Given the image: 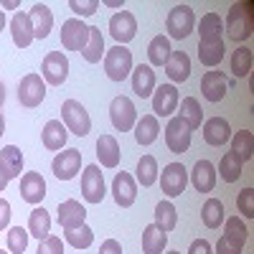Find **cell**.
<instances>
[{
	"label": "cell",
	"mask_w": 254,
	"mask_h": 254,
	"mask_svg": "<svg viewBox=\"0 0 254 254\" xmlns=\"http://www.w3.org/2000/svg\"><path fill=\"white\" fill-rule=\"evenodd\" d=\"M36 254H64V242L54 234H49L46 239H41L38 244V252Z\"/></svg>",
	"instance_id": "obj_47"
},
{
	"label": "cell",
	"mask_w": 254,
	"mask_h": 254,
	"mask_svg": "<svg viewBox=\"0 0 254 254\" xmlns=\"http://www.w3.org/2000/svg\"><path fill=\"white\" fill-rule=\"evenodd\" d=\"M104 54H107V49H104V36L97 26H89V38H87V46L81 49V56L87 64H99L104 59Z\"/></svg>",
	"instance_id": "obj_30"
},
{
	"label": "cell",
	"mask_w": 254,
	"mask_h": 254,
	"mask_svg": "<svg viewBox=\"0 0 254 254\" xmlns=\"http://www.w3.org/2000/svg\"><path fill=\"white\" fill-rule=\"evenodd\" d=\"M112 198L120 208H130L137 198V181L130 173H117L112 181Z\"/></svg>",
	"instance_id": "obj_14"
},
{
	"label": "cell",
	"mask_w": 254,
	"mask_h": 254,
	"mask_svg": "<svg viewBox=\"0 0 254 254\" xmlns=\"http://www.w3.org/2000/svg\"><path fill=\"white\" fill-rule=\"evenodd\" d=\"M135 173H137L135 181H137L142 188H150V186L158 181V173H160V171H158V160H155L153 155H142V158L137 160V171H135Z\"/></svg>",
	"instance_id": "obj_38"
},
{
	"label": "cell",
	"mask_w": 254,
	"mask_h": 254,
	"mask_svg": "<svg viewBox=\"0 0 254 254\" xmlns=\"http://www.w3.org/2000/svg\"><path fill=\"white\" fill-rule=\"evenodd\" d=\"M178 117L188 125V130L193 132L203 125V112H201V104L196 97H183V102H178Z\"/></svg>",
	"instance_id": "obj_28"
},
{
	"label": "cell",
	"mask_w": 254,
	"mask_h": 254,
	"mask_svg": "<svg viewBox=\"0 0 254 254\" xmlns=\"http://www.w3.org/2000/svg\"><path fill=\"white\" fill-rule=\"evenodd\" d=\"M28 18H31V26H33V38L44 41L51 28H54V13L46 3H33V8L28 10Z\"/></svg>",
	"instance_id": "obj_19"
},
{
	"label": "cell",
	"mask_w": 254,
	"mask_h": 254,
	"mask_svg": "<svg viewBox=\"0 0 254 254\" xmlns=\"http://www.w3.org/2000/svg\"><path fill=\"white\" fill-rule=\"evenodd\" d=\"M224 54H226V46L224 41H198V61L203 66L214 69L224 61Z\"/></svg>",
	"instance_id": "obj_29"
},
{
	"label": "cell",
	"mask_w": 254,
	"mask_h": 254,
	"mask_svg": "<svg viewBox=\"0 0 254 254\" xmlns=\"http://www.w3.org/2000/svg\"><path fill=\"white\" fill-rule=\"evenodd\" d=\"M130 79H132V92L137 97H142V99L153 97V92H155V71H153V66L140 64V66L132 69Z\"/></svg>",
	"instance_id": "obj_23"
},
{
	"label": "cell",
	"mask_w": 254,
	"mask_h": 254,
	"mask_svg": "<svg viewBox=\"0 0 254 254\" xmlns=\"http://www.w3.org/2000/svg\"><path fill=\"white\" fill-rule=\"evenodd\" d=\"M168 254H181V252H168Z\"/></svg>",
	"instance_id": "obj_58"
},
{
	"label": "cell",
	"mask_w": 254,
	"mask_h": 254,
	"mask_svg": "<svg viewBox=\"0 0 254 254\" xmlns=\"http://www.w3.org/2000/svg\"><path fill=\"white\" fill-rule=\"evenodd\" d=\"M46 97V81L41 79V74H26L18 84V102L23 104V107L33 110L38 107L41 102Z\"/></svg>",
	"instance_id": "obj_9"
},
{
	"label": "cell",
	"mask_w": 254,
	"mask_h": 254,
	"mask_svg": "<svg viewBox=\"0 0 254 254\" xmlns=\"http://www.w3.org/2000/svg\"><path fill=\"white\" fill-rule=\"evenodd\" d=\"M160 135V125L155 115H142V120L135 122V140L140 145H153Z\"/></svg>",
	"instance_id": "obj_34"
},
{
	"label": "cell",
	"mask_w": 254,
	"mask_h": 254,
	"mask_svg": "<svg viewBox=\"0 0 254 254\" xmlns=\"http://www.w3.org/2000/svg\"><path fill=\"white\" fill-rule=\"evenodd\" d=\"M81 168V150H76V147H66V150H61L54 163H51V171L59 181H71Z\"/></svg>",
	"instance_id": "obj_12"
},
{
	"label": "cell",
	"mask_w": 254,
	"mask_h": 254,
	"mask_svg": "<svg viewBox=\"0 0 254 254\" xmlns=\"http://www.w3.org/2000/svg\"><path fill=\"white\" fill-rule=\"evenodd\" d=\"M224 237H229L231 242H237V244H247L249 239V229L244 226V219L242 216H229L226 224H224Z\"/></svg>",
	"instance_id": "obj_41"
},
{
	"label": "cell",
	"mask_w": 254,
	"mask_h": 254,
	"mask_svg": "<svg viewBox=\"0 0 254 254\" xmlns=\"http://www.w3.org/2000/svg\"><path fill=\"white\" fill-rule=\"evenodd\" d=\"M99 254H122V244L117 239H104L99 247Z\"/></svg>",
	"instance_id": "obj_51"
},
{
	"label": "cell",
	"mask_w": 254,
	"mask_h": 254,
	"mask_svg": "<svg viewBox=\"0 0 254 254\" xmlns=\"http://www.w3.org/2000/svg\"><path fill=\"white\" fill-rule=\"evenodd\" d=\"M20 196H23V201L38 206L41 201L46 198V181L41 173H23L20 176Z\"/></svg>",
	"instance_id": "obj_17"
},
{
	"label": "cell",
	"mask_w": 254,
	"mask_h": 254,
	"mask_svg": "<svg viewBox=\"0 0 254 254\" xmlns=\"http://www.w3.org/2000/svg\"><path fill=\"white\" fill-rule=\"evenodd\" d=\"M254 31V13L252 3H234L226 13V33L231 41H247Z\"/></svg>",
	"instance_id": "obj_1"
},
{
	"label": "cell",
	"mask_w": 254,
	"mask_h": 254,
	"mask_svg": "<svg viewBox=\"0 0 254 254\" xmlns=\"http://www.w3.org/2000/svg\"><path fill=\"white\" fill-rule=\"evenodd\" d=\"M221 33H224V20H221L219 13H206L198 20V36H201V41H221Z\"/></svg>",
	"instance_id": "obj_35"
},
{
	"label": "cell",
	"mask_w": 254,
	"mask_h": 254,
	"mask_svg": "<svg viewBox=\"0 0 254 254\" xmlns=\"http://www.w3.org/2000/svg\"><path fill=\"white\" fill-rule=\"evenodd\" d=\"M110 33L112 38L117 41V46H125V44H130V41L135 38L137 33V20L130 10H120L110 18Z\"/></svg>",
	"instance_id": "obj_13"
},
{
	"label": "cell",
	"mask_w": 254,
	"mask_h": 254,
	"mask_svg": "<svg viewBox=\"0 0 254 254\" xmlns=\"http://www.w3.org/2000/svg\"><path fill=\"white\" fill-rule=\"evenodd\" d=\"M237 208H239V214H244L247 219H254V188H244L239 190V196H237Z\"/></svg>",
	"instance_id": "obj_45"
},
{
	"label": "cell",
	"mask_w": 254,
	"mask_h": 254,
	"mask_svg": "<svg viewBox=\"0 0 254 254\" xmlns=\"http://www.w3.org/2000/svg\"><path fill=\"white\" fill-rule=\"evenodd\" d=\"M0 168H3V173L10 178H20L23 173V153H20V147L15 145H5L3 150H0Z\"/></svg>",
	"instance_id": "obj_27"
},
{
	"label": "cell",
	"mask_w": 254,
	"mask_h": 254,
	"mask_svg": "<svg viewBox=\"0 0 254 254\" xmlns=\"http://www.w3.org/2000/svg\"><path fill=\"white\" fill-rule=\"evenodd\" d=\"M81 196L89 203H102L107 196V186H104V173L99 165H87L81 173Z\"/></svg>",
	"instance_id": "obj_8"
},
{
	"label": "cell",
	"mask_w": 254,
	"mask_h": 254,
	"mask_svg": "<svg viewBox=\"0 0 254 254\" xmlns=\"http://www.w3.org/2000/svg\"><path fill=\"white\" fill-rule=\"evenodd\" d=\"M87 221V208H84L76 198H66L59 203V224L64 231H71V229H79Z\"/></svg>",
	"instance_id": "obj_16"
},
{
	"label": "cell",
	"mask_w": 254,
	"mask_h": 254,
	"mask_svg": "<svg viewBox=\"0 0 254 254\" xmlns=\"http://www.w3.org/2000/svg\"><path fill=\"white\" fill-rule=\"evenodd\" d=\"M69 8L81 18H87V15H94L97 8H99V0H69Z\"/></svg>",
	"instance_id": "obj_46"
},
{
	"label": "cell",
	"mask_w": 254,
	"mask_h": 254,
	"mask_svg": "<svg viewBox=\"0 0 254 254\" xmlns=\"http://www.w3.org/2000/svg\"><path fill=\"white\" fill-rule=\"evenodd\" d=\"M0 254H8V252H3V249H0Z\"/></svg>",
	"instance_id": "obj_59"
},
{
	"label": "cell",
	"mask_w": 254,
	"mask_h": 254,
	"mask_svg": "<svg viewBox=\"0 0 254 254\" xmlns=\"http://www.w3.org/2000/svg\"><path fill=\"white\" fill-rule=\"evenodd\" d=\"M193 28H196V13L190 10V5H176L165 18V31L176 41L188 38L193 33Z\"/></svg>",
	"instance_id": "obj_4"
},
{
	"label": "cell",
	"mask_w": 254,
	"mask_h": 254,
	"mask_svg": "<svg viewBox=\"0 0 254 254\" xmlns=\"http://www.w3.org/2000/svg\"><path fill=\"white\" fill-rule=\"evenodd\" d=\"M3 28H5V13L0 10V31H3Z\"/></svg>",
	"instance_id": "obj_57"
},
{
	"label": "cell",
	"mask_w": 254,
	"mask_h": 254,
	"mask_svg": "<svg viewBox=\"0 0 254 254\" xmlns=\"http://www.w3.org/2000/svg\"><path fill=\"white\" fill-rule=\"evenodd\" d=\"M10 203L5 201V198H0V231H5V229H10Z\"/></svg>",
	"instance_id": "obj_50"
},
{
	"label": "cell",
	"mask_w": 254,
	"mask_h": 254,
	"mask_svg": "<svg viewBox=\"0 0 254 254\" xmlns=\"http://www.w3.org/2000/svg\"><path fill=\"white\" fill-rule=\"evenodd\" d=\"M231 71H234V76H239V79L249 76V71H252V49L239 46L234 54H231Z\"/></svg>",
	"instance_id": "obj_42"
},
{
	"label": "cell",
	"mask_w": 254,
	"mask_h": 254,
	"mask_svg": "<svg viewBox=\"0 0 254 254\" xmlns=\"http://www.w3.org/2000/svg\"><path fill=\"white\" fill-rule=\"evenodd\" d=\"M5 135V117H3V112H0V137Z\"/></svg>",
	"instance_id": "obj_56"
},
{
	"label": "cell",
	"mask_w": 254,
	"mask_h": 254,
	"mask_svg": "<svg viewBox=\"0 0 254 254\" xmlns=\"http://www.w3.org/2000/svg\"><path fill=\"white\" fill-rule=\"evenodd\" d=\"M10 36H13V44L18 49H28L33 44V26H31V18L28 13L18 10L13 18H10Z\"/></svg>",
	"instance_id": "obj_20"
},
{
	"label": "cell",
	"mask_w": 254,
	"mask_h": 254,
	"mask_svg": "<svg viewBox=\"0 0 254 254\" xmlns=\"http://www.w3.org/2000/svg\"><path fill=\"white\" fill-rule=\"evenodd\" d=\"M242 244H237V242H231L229 237H221L219 242H216V249H214V254H242Z\"/></svg>",
	"instance_id": "obj_48"
},
{
	"label": "cell",
	"mask_w": 254,
	"mask_h": 254,
	"mask_svg": "<svg viewBox=\"0 0 254 254\" xmlns=\"http://www.w3.org/2000/svg\"><path fill=\"white\" fill-rule=\"evenodd\" d=\"M231 153L239 155L242 163L252 160V155H254V135H252L249 130L234 132V135H231Z\"/></svg>",
	"instance_id": "obj_36"
},
{
	"label": "cell",
	"mask_w": 254,
	"mask_h": 254,
	"mask_svg": "<svg viewBox=\"0 0 254 254\" xmlns=\"http://www.w3.org/2000/svg\"><path fill=\"white\" fill-rule=\"evenodd\" d=\"M20 3H18V0H5V3L3 5H0V8H5V10H15Z\"/></svg>",
	"instance_id": "obj_53"
},
{
	"label": "cell",
	"mask_w": 254,
	"mask_h": 254,
	"mask_svg": "<svg viewBox=\"0 0 254 254\" xmlns=\"http://www.w3.org/2000/svg\"><path fill=\"white\" fill-rule=\"evenodd\" d=\"M120 142L115 135H99L97 137V160L102 168H117L120 165Z\"/></svg>",
	"instance_id": "obj_24"
},
{
	"label": "cell",
	"mask_w": 254,
	"mask_h": 254,
	"mask_svg": "<svg viewBox=\"0 0 254 254\" xmlns=\"http://www.w3.org/2000/svg\"><path fill=\"white\" fill-rule=\"evenodd\" d=\"M165 74L173 84H183L190 76V56L186 51H173L171 59L165 61Z\"/></svg>",
	"instance_id": "obj_26"
},
{
	"label": "cell",
	"mask_w": 254,
	"mask_h": 254,
	"mask_svg": "<svg viewBox=\"0 0 254 254\" xmlns=\"http://www.w3.org/2000/svg\"><path fill=\"white\" fill-rule=\"evenodd\" d=\"M190 132L188 125L181 120V117H173L171 122L165 125V145L168 150H171L173 155H183L188 147H190Z\"/></svg>",
	"instance_id": "obj_11"
},
{
	"label": "cell",
	"mask_w": 254,
	"mask_h": 254,
	"mask_svg": "<svg viewBox=\"0 0 254 254\" xmlns=\"http://www.w3.org/2000/svg\"><path fill=\"white\" fill-rule=\"evenodd\" d=\"M5 188H8V176L3 173V168H0V193H3Z\"/></svg>",
	"instance_id": "obj_52"
},
{
	"label": "cell",
	"mask_w": 254,
	"mask_h": 254,
	"mask_svg": "<svg viewBox=\"0 0 254 254\" xmlns=\"http://www.w3.org/2000/svg\"><path fill=\"white\" fill-rule=\"evenodd\" d=\"M104 5L107 8H122V0H104Z\"/></svg>",
	"instance_id": "obj_54"
},
{
	"label": "cell",
	"mask_w": 254,
	"mask_h": 254,
	"mask_svg": "<svg viewBox=\"0 0 254 254\" xmlns=\"http://www.w3.org/2000/svg\"><path fill=\"white\" fill-rule=\"evenodd\" d=\"M176 224H178V211H176V206H173L171 201H160V203L155 206V226H160L165 234H168V231L176 229Z\"/></svg>",
	"instance_id": "obj_39"
},
{
	"label": "cell",
	"mask_w": 254,
	"mask_h": 254,
	"mask_svg": "<svg viewBox=\"0 0 254 254\" xmlns=\"http://www.w3.org/2000/svg\"><path fill=\"white\" fill-rule=\"evenodd\" d=\"M3 102H5V84L0 81V107H3Z\"/></svg>",
	"instance_id": "obj_55"
},
{
	"label": "cell",
	"mask_w": 254,
	"mask_h": 254,
	"mask_svg": "<svg viewBox=\"0 0 254 254\" xmlns=\"http://www.w3.org/2000/svg\"><path fill=\"white\" fill-rule=\"evenodd\" d=\"M61 122L76 137H87L92 132V117L84 110V104L76 99H66L61 104Z\"/></svg>",
	"instance_id": "obj_2"
},
{
	"label": "cell",
	"mask_w": 254,
	"mask_h": 254,
	"mask_svg": "<svg viewBox=\"0 0 254 254\" xmlns=\"http://www.w3.org/2000/svg\"><path fill=\"white\" fill-rule=\"evenodd\" d=\"M242 168H244V163L239 160V155L226 153V155L221 158V163H219V176L224 178V183H234V181H239V176H242Z\"/></svg>",
	"instance_id": "obj_40"
},
{
	"label": "cell",
	"mask_w": 254,
	"mask_h": 254,
	"mask_svg": "<svg viewBox=\"0 0 254 254\" xmlns=\"http://www.w3.org/2000/svg\"><path fill=\"white\" fill-rule=\"evenodd\" d=\"M64 237H66V242H69L74 249H87V247H92V242H94V231L84 224V226H79V229L64 231Z\"/></svg>",
	"instance_id": "obj_43"
},
{
	"label": "cell",
	"mask_w": 254,
	"mask_h": 254,
	"mask_svg": "<svg viewBox=\"0 0 254 254\" xmlns=\"http://www.w3.org/2000/svg\"><path fill=\"white\" fill-rule=\"evenodd\" d=\"M171 54H173V49H171V38L168 36H155L153 41H150V46H147V66H165V61L171 59Z\"/></svg>",
	"instance_id": "obj_31"
},
{
	"label": "cell",
	"mask_w": 254,
	"mask_h": 254,
	"mask_svg": "<svg viewBox=\"0 0 254 254\" xmlns=\"http://www.w3.org/2000/svg\"><path fill=\"white\" fill-rule=\"evenodd\" d=\"M203 140L211 147H221L224 142L231 140V127L224 117H211L203 122Z\"/></svg>",
	"instance_id": "obj_22"
},
{
	"label": "cell",
	"mask_w": 254,
	"mask_h": 254,
	"mask_svg": "<svg viewBox=\"0 0 254 254\" xmlns=\"http://www.w3.org/2000/svg\"><path fill=\"white\" fill-rule=\"evenodd\" d=\"M165 247H168V234L160 226H155V224L145 226V231H142V254H163Z\"/></svg>",
	"instance_id": "obj_32"
},
{
	"label": "cell",
	"mask_w": 254,
	"mask_h": 254,
	"mask_svg": "<svg viewBox=\"0 0 254 254\" xmlns=\"http://www.w3.org/2000/svg\"><path fill=\"white\" fill-rule=\"evenodd\" d=\"M28 229L23 226H10L8 229V252L10 254H23L28 249Z\"/></svg>",
	"instance_id": "obj_44"
},
{
	"label": "cell",
	"mask_w": 254,
	"mask_h": 254,
	"mask_svg": "<svg viewBox=\"0 0 254 254\" xmlns=\"http://www.w3.org/2000/svg\"><path fill=\"white\" fill-rule=\"evenodd\" d=\"M188 254H214V247H211L206 239H193L188 247Z\"/></svg>",
	"instance_id": "obj_49"
},
{
	"label": "cell",
	"mask_w": 254,
	"mask_h": 254,
	"mask_svg": "<svg viewBox=\"0 0 254 254\" xmlns=\"http://www.w3.org/2000/svg\"><path fill=\"white\" fill-rule=\"evenodd\" d=\"M190 183L198 193H211L216 186V168L211 160H196L193 171H190Z\"/></svg>",
	"instance_id": "obj_18"
},
{
	"label": "cell",
	"mask_w": 254,
	"mask_h": 254,
	"mask_svg": "<svg viewBox=\"0 0 254 254\" xmlns=\"http://www.w3.org/2000/svg\"><path fill=\"white\" fill-rule=\"evenodd\" d=\"M28 234L36 237L38 242L51 234V216H49V211L44 206H36L31 211V216H28Z\"/></svg>",
	"instance_id": "obj_33"
},
{
	"label": "cell",
	"mask_w": 254,
	"mask_h": 254,
	"mask_svg": "<svg viewBox=\"0 0 254 254\" xmlns=\"http://www.w3.org/2000/svg\"><path fill=\"white\" fill-rule=\"evenodd\" d=\"M87 38H89V26L79 18H69L61 23V46L66 51H79L87 46Z\"/></svg>",
	"instance_id": "obj_10"
},
{
	"label": "cell",
	"mask_w": 254,
	"mask_h": 254,
	"mask_svg": "<svg viewBox=\"0 0 254 254\" xmlns=\"http://www.w3.org/2000/svg\"><path fill=\"white\" fill-rule=\"evenodd\" d=\"M160 190L168 198H178L186 193V186H188V171L183 163H168L160 173Z\"/></svg>",
	"instance_id": "obj_5"
},
{
	"label": "cell",
	"mask_w": 254,
	"mask_h": 254,
	"mask_svg": "<svg viewBox=\"0 0 254 254\" xmlns=\"http://www.w3.org/2000/svg\"><path fill=\"white\" fill-rule=\"evenodd\" d=\"M178 89H176V84H160V87H155L153 92V112L155 117H168V115H173L178 110Z\"/></svg>",
	"instance_id": "obj_15"
},
{
	"label": "cell",
	"mask_w": 254,
	"mask_h": 254,
	"mask_svg": "<svg viewBox=\"0 0 254 254\" xmlns=\"http://www.w3.org/2000/svg\"><path fill=\"white\" fill-rule=\"evenodd\" d=\"M41 140H44L46 150H64L69 140V130L64 127L61 120H49L44 125V130H41Z\"/></svg>",
	"instance_id": "obj_21"
},
{
	"label": "cell",
	"mask_w": 254,
	"mask_h": 254,
	"mask_svg": "<svg viewBox=\"0 0 254 254\" xmlns=\"http://www.w3.org/2000/svg\"><path fill=\"white\" fill-rule=\"evenodd\" d=\"M110 120H112V125H115V130H120V132H130L132 127H135V122H137V110H135V104H132V99L130 97H115L112 102H110Z\"/></svg>",
	"instance_id": "obj_7"
},
{
	"label": "cell",
	"mask_w": 254,
	"mask_h": 254,
	"mask_svg": "<svg viewBox=\"0 0 254 254\" xmlns=\"http://www.w3.org/2000/svg\"><path fill=\"white\" fill-rule=\"evenodd\" d=\"M135 64H132V51L127 46H112L104 54V74L112 81H125L132 74Z\"/></svg>",
	"instance_id": "obj_3"
},
{
	"label": "cell",
	"mask_w": 254,
	"mask_h": 254,
	"mask_svg": "<svg viewBox=\"0 0 254 254\" xmlns=\"http://www.w3.org/2000/svg\"><path fill=\"white\" fill-rule=\"evenodd\" d=\"M226 76L224 71H206L203 79H201V92H203V99L208 102H221L224 94H226Z\"/></svg>",
	"instance_id": "obj_25"
},
{
	"label": "cell",
	"mask_w": 254,
	"mask_h": 254,
	"mask_svg": "<svg viewBox=\"0 0 254 254\" xmlns=\"http://www.w3.org/2000/svg\"><path fill=\"white\" fill-rule=\"evenodd\" d=\"M224 203L219 198H208L203 201V208H201V219H203V226L206 229H219L224 224Z\"/></svg>",
	"instance_id": "obj_37"
},
{
	"label": "cell",
	"mask_w": 254,
	"mask_h": 254,
	"mask_svg": "<svg viewBox=\"0 0 254 254\" xmlns=\"http://www.w3.org/2000/svg\"><path fill=\"white\" fill-rule=\"evenodd\" d=\"M69 76V59L61 51H49L44 56V64H41V79L51 87H61Z\"/></svg>",
	"instance_id": "obj_6"
}]
</instances>
